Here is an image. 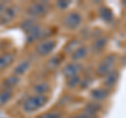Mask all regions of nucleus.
<instances>
[{"instance_id": "nucleus-1", "label": "nucleus", "mask_w": 126, "mask_h": 118, "mask_svg": "<svg viewBox=\"0 0 126 118\" xmlns=\"http://www.w3.org/2000/svg\"><path fill=\"white\" fill-rule=\"evenodd\" d=\"M48 98L46 95H39V94H34L30 97H27L22 104L23 112L26 114H32L37 112L47 103Z\"/></svg>"}, {"instance_id": "nucleus-2", "label": "nucleus", "mask_w": 126, "mask_h": 118, "mask_svg": "<svg viewBox=\"0 0 126 118\" xmlns=\"http://www.w3.org/2000/svg\"><path fill=\"white\" fill-rule=\"evenodd\" d=\"M49 9L48 2L44 1H39V2H33L27 6L26 9V14L31 17V19H36L44 16L47 14Z\"/></svg>"}, {"instance_id": "nucleus-3", "label": "nucleus", "mask_w": 126, "mask_h": 118, "mask_svg": "<svg viewBox=\"0 0 126 118\" xmlns=\"http://www.w3.org/2000/svg\"><path fill=\"white\" fill-rule=\"evenodd\" d=\"M115 63H116L115 55H107V56H105L99 63V65L97 66V70H96L97 75L100 77H105L107 74L113 71Z\"/></svg>"}, {"instance_id": "nucleus-4", "label": "nucleus", "mask_w": 126, "mask_h": 118, "mask_svg": "<svg viewBox=\"0 0 126 118\" xmlns=\"http://www.w3.org/2000/svg\"><path fill=\"white\" fill-rule=\"evenodd\" d=\"M82 15L78 12H70L63 18V25L67 30H76L82 23Z\"/></svg>"}, {"instance_id": "nucleus-5", "label": "nucleus", "mask_w": 126, "mask_h": 118, "mask_svg": "<svg viewBox=\"0 0 126 118\" xmlns=\"http://www.w3.org/2000/svg\"><path fill=\"white\" fill-rule=\"evenodd\" d=\"M19 7L16 4H7L5 9L2 11V13L0 14V23L1 24H7L11 21H13L18 15Z\"/></svg>"}, {"instance_id": "nucleus-6", "label": "nucleus", "mask_w": 126, "mask_h": 118, "mask_svg": "<svg viewBox=\"0 0 126 118\" xmlns=\"http://www.w3.org/2000/svg\"><path fill=\"white\" fill-rule=\"evenodd\" d=\"M56 45H57L56 40H54V39H45V40L39 42V44L36 46L35 51H36L37 55L44 57L52 53L55 50V48H56Z\"/></svg>"}, {"instance_id": "nucleus-7", "label": "nucleus", "mask_w": 126, "mask_h": 118, "mask_svg": "<svg viewBox=\"0 0 126 118\" xmlns=\"http://www.w3.org/2000/svg\"><path fill=\"white\" fill-rule=\"evenodd\" d=\"M82 70V64H80L79 62H69V63L66 64L64 68L62 70V74L64 75L66 78H69V77H73V76H76L79 75L80 71Z\"/></svg>"}, {"instance_id": "nucleus-8", "label": "nucleus", "mask_w": 126, "mask_h": 118, "mask_svg": "<svg viewBox=\"0 0 126 118\" xmlns=\"http://www.w3.org/2000/svg\"><path fill=\"white\" fill-rule=\"evenodd\" d=\"M31 64H32L31 59H24V60H22L21 62H19V63L14 68L13 74L15 76H18V77L24 75L27 71L30 70Z\"/></svg>"}, {"instance_id": "nucleus-9", "label": "nucleus", "mask_w": 126, "mask_h": 118, "mask_svg": "<svg viewBox=\"0 0 126 118\" xmlns=\"http://www.w3.org/2000/svg\"><path fill=\"white\" fill-rule=\"evenodd\" d=\"M88 55V48L86 45H81L70 54V58L74 62H79Z\"/></svg>"}, {"instance_id": "nucleus-10", "label": "nucleus", "mask_w": 126, "mask_h": 118, "mask_svg": "<svg viewBox=\"0 0 126 118\" xmlns=\"http://www.w3.org/2000/svg\"><path fill=\"white\" fill-rule=\"evenodd\" d=\"M119 80V72L116 70H113L112 72H110L104 77V85L105 89H111L116 85V83Z\"/></svg>"}, {"instance_id": "nucleus-11", "label": "nucleus", "mask_w": 126, "mask_h": 118, "mask_svg": "<svg viewBox=\"0 0 126 118\" xmlns=\"http://www.w3.org/2000/svg\"><path fill=\"white\" fill-rule=\"evenodd\" d=\"M109 95V91L105 88H97L94 89L90 92V97L94 99V101L99 102L101 100H104L105 98H107Z\"/></svg>"}, {"instance_id": "nucleus-12", "label": "nucleus", "mask_w": 126, "mask_h": 118, "mask_svg": "<svg viewBox=\"0 0 126 118\" xmlns=\"http://www.w3.org/2000/svg\"><path fill=\"white\" fill-rule=\"evenodd\" d=\"M15 60V56L12 53H3L0 54V72L3 70H5L6 68L13 63Z\"/></svg>"}, {"instance_id": "nucleus-13", "label": "nucleus", "mask_w": 126, "mask_h": 118, "mask_svg": "<svg viewBox=\"0 0 126 118\" xmlns=\"http://www.w3.org/2000/svg\"><path fill=\"white\" fill-rule=\"evenodd\" d=\"M107 44V38L106 37H99L94 41L92 44V52L93 53H100L101 51H103L104 48Z\"/></svg>"}, {"instance_id": "nucleus-14", "label": "nucleus", "mask_w": 126, "mask_h": 118, "mask_svg": "<svg viewBox=\"0 0 126 118\" xmlns=\"http://www.w3.org/2000/svg\"><path fill=\"white\" fill-rule=\"evenodd\" d=\"M101 110V104L100 102H97V101H93V102H89L85 105L84 108V113L87 114L89 116H94L96 114L99 112Z\"/></svg>"}, {"instance_id": "nucleus-15", "label": "nucleus", "mask_w": 126, "mask_h": 118, "mask_svg": "<svg viewBox=\"0 0 126 118\" xmlns=\"http://www.w3.org/2000/svg\"><path fill=\"white\" fill-rule=\"evenodd\" d=\"M13 97V90L4 89L0 91V108L5 105Z\"/></svg>"}, {"instance_id": "nucleus-16", "label": "nucleus", "mask_w": 126, "mask_h": 118, "mask_svg": "<svg viewBox=\"0 0 126 118\" xmlns=\"http://www.w3.org/2000/svg\"><path fill=\"white\" fill-rule=\"evenodd\" d=\"M49 91V85L46 82H40L34 85V92L35 94H39V95H45V94Z\"/></svg>"}, {"instance_id": "nucleus-17", "label": "nucleus", "mask_w": 126, "mask_h": 118, "mask_svg": "<svg viewBox=\"0 0 126 118\" xmlns=\"http://www.w3.org/2000/svg\"><path fill=\"white\" fill-rule=\"evenodd\" d=\"M19 82V77L18 76H10L7 77L6 79L4 80V82H3V84L5 85V89H9V90H13L14 86H16L18 84Z\"/></svg>"}, {"instance_id": "nucleus-18", "label": "nucleus", "mask_w": 126, "mask_h": 118, "mask_svg": "<svg viewBox=\"0 0 126 118\" xmlns=\"http://www.w3.org/2000/svg\"><path fill=\"white\" fill-rule=\"evenodd\" d=\"M99 14H100L101 18L106 22H110L113 19L111 11L109 9H107V7H101L100 11H99Z\"/></svg>"}, {"instance_id": "nucleus-19", "label": "nucleus", "mask_w": 126, "mask_h": 118, "mask_svg": "<svg viewBox=\"0 0 126 118\" xmlns=\"http://www.w3.org/2000/svg\"><path fill=\"white\" fill-rule=\"evenodd\" d=\"M81 80H82L81 76L76 75V76L67 78V80H66V84H67V86L69 89H74V88H76L77 85H80Z\"/></svg>"}, {"instance_id": "nucleus-20", "label": "nucleus", "mask_w": 126, "mask_h": 118, "mask_svg": "<svg viewBox=\"0 0 126 118\" xmlns=\"http://www.w3.org/2000/svg\"><path fill=\"white\" fill-rule=\"evenodd\" d=\"M79 46H81V43H79V40H77V39H74V40L69 41L67 44H66V46H65V52L72 54L74 51H76L79 48Z\"/></svg>"}, {"instance_id": "nucleus-21", "label": "nucleus", "mask_w": 126, "mask_h": 118, "mask_svg": "<svg viewBox=\"0 0 126 118\" xmlns=\"http://www.w3.org/2000/svg\"><path fill=\"white\" fill-rule=\"evenodd\" d=\"M63 114L60 111H49L39 115L37 118H62Z\"/></svg>"}, {"instance_id": "nucleus-22", "label": "nucleus", "mask_w": 126, "mask_h": 118, "mask_svg": "<svg viewBox=\"0 0 126 118\" xmlns=\"http://www.w3.org/2000/svg\"><path fill=\"white\" fill-rule=\"evenodd\" d=\"M69 4H70V2H69V1H59V2L57 3V5L60 7L61 10L67 9V7L69 6Z\"/></svg>"}, {"instance_id": "nucleus-23", "label": "nucleus", "mask_w": 126, "mask_h": 118, "mask_svg": "<svg viewBox=\"0 0 126 118\" xmlns=\"http://www.w3.org/2000/svg\"><path fill=\"white\" fill-rule=\"evenodd\" d=\"M70 118H94V117L89 116V115H87V114H85V113H82V114H77V115H74L73 117H70Z\"/></svg>"}]
</instances>
